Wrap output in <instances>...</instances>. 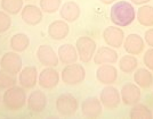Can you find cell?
Listing matches in <instances>:
<instances>
[{"label": "cell", "mask_w": 153, "mask_h": 119, "mask_svg": "<svg viewBox=\"0 0 153 119\" xmlns=\"http://www.w3.org/2000/svg\"><path fill=\"white\" fill-rule=\"evenodd\" d=\"M80 7L76 2L73 1H69L66 4H64L62 8H61V17L65 20V22H76V19L80 16Z\"/></svg>", "instance_id": "21"}, {"label": "cell", "mask_w": 153, "mask_h": 119, "mask_svg": "<svg viewBox=\"0 0 153 119\" xmlns=\"http://www.w3.org/2000/svg\"><path fill=\"white\" fill-rule=\"evenodd\" d=\"M86 77V72L82 65L71 64L64 67L62 70V80L68 85H78L82 83Z\"/></svg>", "instance_id": "3"}, {"label": "cell", "mask_w": 153, "mask_h": 119, "mask_svg": "<svg viewBox=\"0 0 153 119\" xmlns=\"http://www.w3.org/2000/svg\"><path fill=\"white\" fill-rule=\"evenodd\" d=\"M61 0H40V9L47 14L56 13L61 7Z\"/></svg>", "instance_id": "28"}, {"label": "cell", "mask_w": 153, "mask_h": 119, "mask_svg": "<svg viewBox=\"0 0 153 119\" xmlns=\"http://www.w3.org/2000/svg\"><path fill=\"white\" fill-rule=\"evenodd\" d=\"M123 47L129 55H140L144 49V41L138 34L133 33L126 38Z\"/></svg>", "instance_id": "19"}, {"label": "cell", "mask_w": 153, "mask_h": 119, "mask_svg": "<svg viewBox=\"0 0 153 119\" xmlns=\"http://www.w3.org/2000/svg\"><path fill=\"white\" fill-rule=\"evenodd\" d=\"M78 56L82 63H89L95 55L96 42L89 37H80L76 40Z\"/></svg>", "instance_id": "4"}, {"label": "cell", "mask_w": 153, "mask_h": 119, "mask_svg": "<svg viewBox=\"0 0 153 119\" xmlns=\"http://www.w3.org/2000/svg\"><path fill=\"white\" fill-rule=\"evenodd\" d=\"M133 4H135V5H144V4H146V2H149L150 0H130Z\"/></svg>", "instance_id": "33"}, {"label": "cell", "mask_w": 153, "mask_h": 119, "mask_svg": "<svg viewBox=\"0 0 153 119\" xmlns=\"http://www.w3.org/2000/svg\"><path fill=\"white\" fill-rule=\"evenodd\" d=\"M30 44V39L24 33H16L10 39V48L15 52H23L27 49Z\"/></svg>", "instance_id": "22"}, {"label": "cell", "mask_w": 153, "mask_h": 119, "mask_svg": "<svg viewBox=\"0 0 153 119\" xmlns=\"http://www.w3.org/2000/svg\"><path fill=\"white\" fill-rule=\"evenodd\" d=\"M70 32V27L68 25V22L65 20H55L48 26V35L53 40H63L68 37Z\"/></svg>", "instance_id": "16"}, {"label": "cell", "mask_w": 153, "mask_h": 119, "mask_svg": "<svg viewBox=\"0 0 153 119\" xmlns=\"http://www.w3.org/2000/svg\"><path fill=\"white\" fill-rule=\"evenodd\" d=\"M21 17L29 25H37L42 20V10L34 5H26L21 10Z\"/></svg>", "instance_id": "14"}, {"label": "cell", "mask_w": 153, "mask_h": 119, "mask_svg": "<svg viewBox=\"0 0 153 119\" xmlns=\"http://www.w3.org/2000/svg\"><path fill=\"white\" fill-rule=\"evenodd\" d=\"M136 67H137V59L131 55L123 56L119 61V68L126 74H130L131 72H134Z\"/></svg>", "instance_id": "25"}, {"label": "cell", "mask_w": 153, "mask_h": 119, "mask_svg": "<svg viewBox=\"0 0 153 119\" xmlns=\"http://www.w3.org/2000/svg\"><path fill=\"white\" fill-rule=\"evenodd\" d=\"M27 101L24 88L22 86H12L7 88L4 93V104L10 110L22 109Z\"/></svg>", "instance_id": "2"}, {"label": "cell", "mask_w": 153, "mask_h": 119, "mask_svg": "<svg viewBox=\"0 0 153 119\" xmlns=\"http://www.w3.org/2000/svg\"><path fill=\"white\" fill-rule=\"evenodd\" d=\"M110 18L117 26H128L136 18L134 7L127 1L117 2L111 8Z\"/></svg>", "instance_id": "1"}, {"label": "cell", "mask_w": 153, "mask_h": 119, "mask_svg": "<svg viewBox=\"0 0 153 119\" xmlns=\"http://www.w3.org/2000/svg\"><path fill=\"white\" fill-rule=\"evenodd\" d=\"M37 58L40 64L45 65L47 67H55L58 65V56L54 49L48 44L40 45L37 50Z\"/></svg>", "instance_id": "7"}, {"label": "cell", "mask_w": 153, "mask_h": 119, "mask_svg": "<svg viewBox=\"0 0 153 119\" xmlns=\"http://www.w3.org/2000/svg\"><path fill=\"white\" fill-rule=\"evenodd\" d=\"M0 101H1V99H0Z\"/></svg>", "instance_id": "35"}, {"label": "cell", "mask_w": 153, "mask_h": 119, "mask_svg": "<svg viewBox=\"0 0 153 119\" xmlns=\"http://www.w3.org/2000/svg\"><path fill=\"white\" fill-rule=\"evenodd\" d=\"M1 69L9 74L16 75L22 69V58L16 52H7L0 60Z\"/></svg>", "instance_id": "5"}, {"label": "cell", "mask_w": 153, "mask_h": 119, "mask_svg": "<svg viewBox=\"0 0 153 119\" xmlns=\"http://www.w3.org/2000/svg\"><path fill=\"white\" fill-rule=\"evenodd\" d=\"M96 77L100 83L102 84H112L117 81L118 77V70L114 66L105 64L101 65L100 68L96 70Z\"/></svg>", "instance_id": "15"}, {"label": "cell", "mask_w": 153, "mask_h": 119, "mask_svg": "<svg viewBox=\"0 0 153 119\" xmlns=\"http://www.w3.org/2000/svg\"><path fill=\"white\" fill-rule=\"evenodd\" d=\"M78 51L72 44H63L58 48V59L62 64L71 65L78 60Z\"/></svg>", "instance_id": "20"}, {"label": "cell", "mask_w": 153, "mask_h": 119, "mask_svg": "<svg viewBox=\"0 0 153 119\" xmlns=\"http://www.w3.org/2000/svg\"><path fill=\"white\" fill-rule=\"evenodd\" d=\"M144 64L147 68L153 70V49H149L144 55Z\"/></svg>", "instance_id": "31"}, {"label": "cell", "mask_w": 153, "mask_h": 119, "mask_svg": "<svg viewBox=\"0 0 153 119\" xmlns=\"http://www.w3.org/2000/svg\"><path fill=\"white\" fill-rule=\"evenodd\" d=\"M19 83L24 88H32L38 83V70L34 66H27L19 73Z\"/></svg>", "instance_id": "12"}, {"label": "cell", "mask_w": 153, "mask_h": 119, "mask_svg": "<svg viewBox=\"0 0 153 119\" xmlns=\"http://www.w3.org/2000/svg\"><path fill=\"white\" fill-rule=\"evenodd\" d=\"M100 100L102 102V104L108 109H114L119 106L121 96L119 91L113 86H106L102 90L101 95H100Z\"/></svg>", "instance_id": "10"}, {"label": "cell", "mask_w": 153, "mask_h": 119, "mask_svg": "<svg viewBox=\"0 0 153 119\" xmlns=\"http://www.w3.org/2000/svg\"><path fill=\"white\" fill-rule=\"evenodd\" d=\"M103 38L108 45L112 48H120L125 40V33L120 27L108 26L103 32Z\"/></svg>", "instance_id": "8"}, {"label": "cell", "mask_w": 153, "mask_h": 119, "mask_svg": "<svg viewBox=\"0 0 153 119\" xmlns=\"http://www.w3.org/2000/svg\"><path fill=\"white\" fill-rule=\"evenodd\" d=\"M17 82L15 75L9 74L5 70H0V88H9L14 86Z\"/></svg>", "instance_id": "29"}, {"label": "cell", "mask_w": 153, "mask_h": 119, "mask_svg": "<svg viewBox=\"0 0 153 119\" xmlns=\"http://www.w3.org/2000/svg\"><path fill=\"white\" fill-rule=\"evenodd\" d=\"M145 41L149 45L153 47V28H150L145 32Z\"/></svg>", "instance_id": "32"}, {"label": "cell", "mask_w": 153, "mask_h": 119, "mask_svg": "<svg viewBox=\"0 0 153 119\" xmlns=\"http://www.w3.org/2000/svg\"><path fill=\"white\" fill-rule=\"evenodd\" d=\"M114 1H117V0H101V2L105 4V5H111V4H113Z\"/></svg>", "instance_id": "34"}, {"label": "cell", "mask_w": 153, "mask_h": 119, "mask_svg": "<svg viewBox=\"0 0 153 119\" xmlns=\"http://www.w3.org/2000/svg\"><path fill=\"white\" fill-rule=\"evenodd\" d=\"M59 82V75L53 67H47L41 70L40 75L38 76V83L42 88L51 90L54 88Z\"/></svg>", "instance_id": "11"}, {"label": "cell", "mask_w": 153, "mask_h": 119, "mask_svg": "<svg viewBox=\"0 0 153 119\" xmlns=\"http://www.w3.org/2000/svg\"><path fill=\"white\" fill-rule=\"evenodd\" d=\"M118 60V53L110 47L100 48L94 57V61L96 65H105V64H114Z\"/></svg>", "instance_id": "18"}, {"label": "cell", "mask_w": 153, "mask_h": 119, "mask_svg": "<svg viewBox=\"0 0 153 119\" xmlns=\"http://www.w3.org/2000/svg\"><path fill=\"white\" fill-rule=\"evenodd\" d=\"M46 104H47V98L45 93L41 92L40 90L33 91L27 98V107L32 112H41L46 108Z\"/></svg>", "instance_id": "17"}, {"label": "cell", "mask_w": 153, "mask_h": 119, "mask_svg": "<svg viewBox=\"0 0 153 119\" xmlns=\"http://www.w3.org/2000/svg\"><path fill=\"white\" fill-rule=\"evenodd\" d=\"M10 26H12V18L9 17L8 14L0 10V33L8 31Z\"/></svg>", "instance_id": "30"}, {"label": "cell", "mask_w": 153, "mask_h": 119, "mask_svg": "<svg viewBox=\"0 0 153 119\" xmlns=\"http://www.w3.org/2000/svg\"><path fill=\"white\" fill-rule=\"evenodd\" d=\"M137 19L140 24L144 26H152L153 25V7L144 5L138 9L137 13Z\"/></svg>", "instance_id": "24"}, {"label": "cell", "mask_w": 153, "mask_h": 119, "mask_svg": "<svg viewBox=\"0 0 153 119\" xmlns=\"http://www.w3.org/2000/svg\"><path fill=\"white\" fill-rule=\"evenodd\" d=\"M56 109L63 116H71L78 109V100L72 94H62L56 99Z\"/></svg>", "instance_id": "6"}, {"label": "cell", "mask_w": 153, "mask_h": 119, "mask_svg": "<svg viewBox=\"0 0 153 119\" xmlns=\"http://www.w3.org/2000/svg\"><path fill=\"white\" fill-rule=\"evenodd\" d=\"M82 115L87 118H96L102 113V102L97 98H87L81 104Z\"/></svg>", "instance_id": "13"}, {"label": "cell", "mask_w": 153, "mask_h": 119, "mask_svg": "<svg viewBox=\"0 0 153 119\" xmlns=\"http://www.w3.org/2000/svg\"><path fill=\"white\" fill-rule=\"evenodd\" d=\"M1 7L4 12L16 15L23 9V0H1Z\"/></svg>", "instance_id": "26"}, {"label": "cell", "mask_w": 153, "mask_h": 119, "mask_svg": "<svg viewBox=\"0 0 153 119\" xmlns=\"http://www.w3.org/2000/svg\"><path fill=\"white\" fill-rule=\"evenodd\" d=\"M134 81L136 84L143 88H150L153 83V76L150 73V70L145 68H140L136 70L134 75Z\"/></svg>", "instance_id": "23"}, {"label": "cell", "mask_w": 153, "mask_h": 119, "mask_svg": "<svg viewBox=\"0 0 153 119\" xmlns=\"http://www.w3.org/2000/svg\"><path fill=\"white\" fill-rule=\"evenodd\" d=\"M129 116H130V118L134 119H147L152 117V113H151V110L146 106L140 104V103H136V104H134L133 109L130 110Z\"/></svg>", "instance_id": "27"}, {"label": "cell", "mask_w": 153, "mask_h": 119, "mask_svg": "<svg viewBox=\"0 0 153 119\" xmlns=\"http://www.w3.org/2000/svg\"><path fill=\"white\" fill-rule=\"evenodd\" d=\"M120 96H121V100L125 104L134 106L136 103H138L140 100V96H142L140 88L135 84L128 83V84L122 86Z\"/></svg>", "instance_id": "9"}]
</instances>
